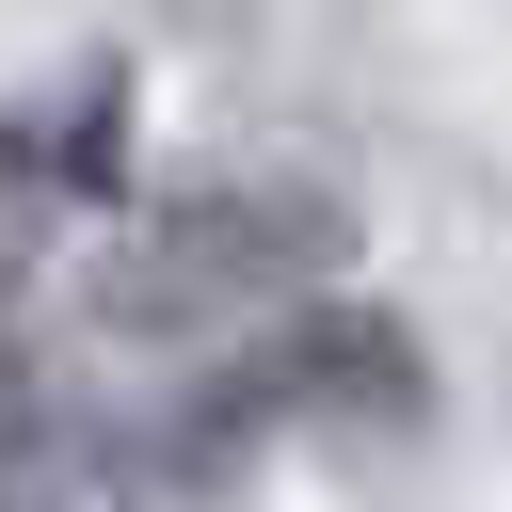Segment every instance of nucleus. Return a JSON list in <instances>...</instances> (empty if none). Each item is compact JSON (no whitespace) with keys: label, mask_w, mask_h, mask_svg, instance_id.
<instances>
[{"label":"nucleus","mask_w":512,"mask_h":512,"mask_svg":"<svg viewBox=\"0 0 512 512\" xmlns=\"http://www.w3.org/2000/svg\"><path fill=\"white\" fill-rule=\"evenodd\" d=\"M0 336H16V240H0Z\"/></svg>","instance_id":"7ed1b4c3"},{"label":"nucleus","mask_w":512,"mask_h":512,"mask_svg":"<svg viewBox=\"0 0 512 512\" xmlns=\"http://www.w3.org/2000/svg\"><path fill=\"white\" fill-rule=\"evenodd\" d=\"M80 464H112V448H80V416H64V400H32V416L0 432V512H48Z\"/></svg>","instance_id":"f03ea898"},{"label":"nucleus","mask_w":512,"mask_h":512,"mask_svg":"<svg viewBox=\"0 0 512 512\" xmlns=\"http://www.w3.org/2000/svg\"><path fill=\"white\" fill-rule=\"evenodd\" d=\"M368 256V208L336 176H288V160H240V176H176L144 192L112 240H96V336L128 352H208V336H272L304 304H336Z\"/></svg>","instance_id":"f257e3e1"}]
</instances>
